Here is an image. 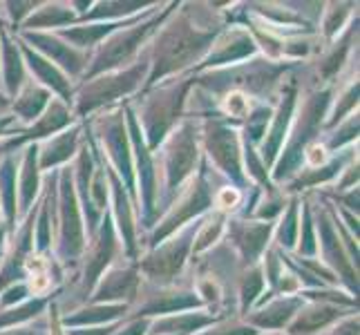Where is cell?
<instances>
[{"label":"cell","instance_id":"obj_1","mask_svg":"<svg viewBox=\"0 0 360 335\" xmlns=\"http://www.w3.org/2000/svg\"><path fill=\"white\" fill-rule=\"evenodd\" d=\"M30 266L34 268V272H32V291L34 293L45 291L49 287V280H47V272H45L43 262H39V259H36V262H32Z\"/></svg>","mask_w":360,"mask_h":335},{"label":"cell","instance_id":"obj_4","mask_svg":"<svg viewBox=\"0 0 360 335\" xmlns=\"http://www.w3.org/2000/svg\"><path fill=\"white\" fill-rule=\"evenodd\" d=\"M307 159H309V164L318 166V164H322V159H325V150H322V147H318V145H314L311 150H309Z\"/></svg>","mask_w":360,"mask_h":335},{"label":"cell","instance_id":"obj_3","mask_svg":"<svg viewBox=\"0 0 360 335\" xmlns=\"http://www.w3.org/2000/svg\"><path fill=\"white\" fill-rule=\"evenodd\" d=\"M240 202V195L235 192V190H224L219 195V204L224 206V208H231V206H235Z\"/></svg>","mask_w":360,"mask_h":335},{"label":"cell","instance_id":"obj_2","mask_svg":"<svg viewBox=\"0 0 360 335\" xmlns=\"http://www.w3.org/2000/svg\"><path fill=\"white\" fill-rule=\"evenodd\" d=\"M246 107H248V103H246V98L242 96V94H233V96H229V101H226V110L231 112V114H244L246 112Z\"/></svg>","mask_w":360,"mask_h":335}]
</instances>
